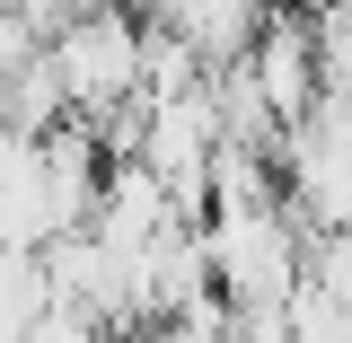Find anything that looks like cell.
I'll list each match as a JSON object with an SVG mask.
<instances>
[{
  "label": "cell",
  "instance_id": "3",
  "mask_svg": "<svg viewBox=\"0 0 352 343\" xmlns=\"http://www.w3.org/2000/svg\"><path fill=\"white\" fill-rule=\"evenodd\" d=\"M247 71H256L264 106L282 115V132L300 124L308 106H317V36H308V9H273L264 18L256 53H247Z\"/></svg>",
  "mask_w": 352,
  "mask_h": 343
},
{
  "label": "cell",
  "instance_id": "8",
  "mask_svg": "<svg viewBox=\"0 0 352 343\" xmlns=\"http://www.w3.org/2000/svg\"><path fill=\"white\" fill-rule=\"evenodd\" d=\"M212 71H203V53L176 36L168 18H141V97L159 106V97H185V88H203Z\"/></svg>",
  "mask_w": 352,
  "mask_h": 343
},
{
  "label": "cell",
  "instance_id": "9",
  "mask_svg": "<svg viewBox=\"0 0 352 343\" xmlns=\"http://www.w3.org/2000/svg\"><path fill=\"white\" fill-rule=\"evenodd\" d=\"M9 9H18V27H27V36H62V27H71V18H80V9H71V0H9Z\"/></svg>",
  "mask_w": 352,
  "mask_h": 343
},
{
  "label": "cell",
  "instance_id": "2",
  "mask_svg": "<svg viewBox=\"0 0 352 343\" xmlns=\"http://www.w3.org/2000/svg\"><path fill=\"white\" fill-rule=\"evenodd\" d=\"M53 62H62L80 115L88 106H124V97H141V18H132L124 0L80 9V18L53 36Z\"/></svg>",
  "mask_w": 352,
  "mask_h": 343
},
{
  "label": "cell",
  "instance_id": "7",
  "mask_svg": "<svg viewBox=\"0 0 352 343\" xmlns=\"http://www.w3.org/2000/svg\"><path fill=\"white\" fill-rule=\"evenodd\" d=\"M44 308H53L44 247H0V343H27Z\"/></svg>",
  "mask_w": 352,
  "mask_h": 343
},
{
  "label": "cell",
  "instance_id": "4",
  "mask_svg": "<svg viewBox=\"0 0 352 343\" xmlns=\"http://www.w3.org/2000/svg\"><path fill=\"white\" fill-rule=\"evenodd\" d=\"M168 220H185V212H176L168 176L150 168V159H115L106 168V194H97V220H88L106 247H150Z\"/></svg>",
  "mask_w": 352,
  "mask_h": 343
},
{
  "label": "cell",
  "instance_id": "6",
  "mask_svg": "<svg viewBox=\"0 0 352 343\" xmlns=\"http://www.w3.org/2000/svg\"><path fill=\"white\" fill-rule=\"evenodd\" d=\"M80 106H71V80H62V62H53V44L36 53H18V62H0V124L44 141L53 124H71Z\"/></svg>",
  "mask_w": 352,
  "mask_h": 343
},
{
  "label": "cell",
  "instance_id": "5",
  "mask_svg": "<svg viewBox=\"0 0 352 343\" xmlns=\"http://www.w3.org/2000/svg\"><path fill=\"white\" fill-rule=\"evenodd\" d=\"M150 18H168L176 36L203 53V71H220V62H247V53H256L273 0H159Z\"/></svg>",
  "mask_w": 352,
  "mask_h": 343
},
{
  "label": "cell",
  "instance_id": "1",
  "mask_svg": "<svg viewBox=\"0 0 352 343\" xmlns=\"http://www.w3.org/2000/svg\"><path fill=\"white\" fill-rule=\"evenodd\" d=\"M203 247H212V291L229 308H291V291L308 282V229L291 220V203L212 212Z\"/></svg>",
  "mask_w": 352,
  "mask_h": 343
}]
</instances>
